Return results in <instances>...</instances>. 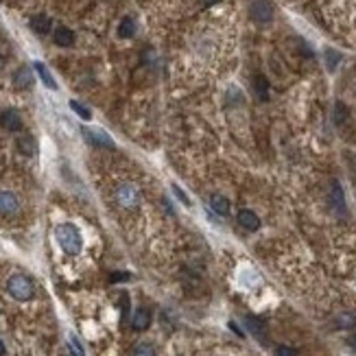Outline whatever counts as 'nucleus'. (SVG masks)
I'll list each match as a JSON object with an SVG mask.
<instances>
[{
    "instance_id": "1",
    "label": "nucleus",
    "mask_w": 356,
    "mask_h": 356,
    "mask_svg": "<svg viewBox=\"0 0 356 356\" xmlns=\"http://www.w3.org/2000/svg\"><path fill=\"white\" fill-rule=\"evenodd\" d=\"M55 238H57L59 247L64 249V254H68V256H79L81 249H83L81 232L72 225V223H62V225H57V229H55Z\"/></svg>"
},
{
    "instance_id": "2",
    "label": "nucleus",
    "mask_w": 356,
    "mask_h": 356,
    "mask_svg": "<svg viewBox=\"0 0 356 356\" xmlns=\"http://www.w3.org/2000/svg\"><path fill=\"white\" fill-rule=\"evenodd\" d=\"M7 291H9L11 297L18 299V302H29L33 295H35V286H33L31 278L22 276V273H15V276L9 278Z\"/></svg>"
},
{
    "instance_id": "3",
    "label": "nucleus",
    "mask_w": 356,
    "mask_h": 356,
    "mask_svg": "<svg viewBox=\"0 0 356 356\" xmlns=\"http://www.w3.org/2000/svg\"><path fill=\"white\" fill-rule=\"evenodd\" d=\"M116 199L123 208H136L140 204V193L134 184H120L116 190Z\"/></svg>"
},
{
    "instance_id": "4",
    "label": "nucleus",
    "mask_w": 356,
    "mask_h": 356,
    "mask_svg": "<svg viewBox=\"0 0 356 356\" xmlns=\"http://www.w3.org/2000/svg\"><path fill=\"white\" fill-rule=\"evenodd\" d=\"M83 134V138L90 142V144L94 146H105V149H114V140L109 138L103 129H83L81 131Z\"/></svg>"
},
{
    "instance_id": "5",
    "label": "nucleus",
    "mask_w": 356,
    "mask_h": 356,
    "mask_svg": "<svg viewBox=\"0 0 356 356\" xmlns=\"http://www.w3.org/2000/svg\"><path fill=\"white\" fill-rule=\"evenodd\" d=\"M18 210H20L18 197H15L13 193H9V190H2V193H0V214L11 216V214H15Z\"/></svg>"
},
{
    "instance_id": "6",
    "label": "nucleus",
    "mask_w": 356,
    "mask_h": 356,
    "mask_svg": "<svg viewBox=\"0 0 356 356\" xmlns=\"http://www.w3.org/2000/svg\"><path fill=\"white\" fill-rule=\"evenodd\" d=\"M251 18L258 22V24H267V22H271V18H273V11L265 0H256V2H251Z\"/></svg>"
},
{
    "instance_id": "7",
    "label": "nucleus",
    "mask_w": 356,
    "mask_h": 356,
    "mask_svg": "<svg viewBox=\"0 0 356 356\" xmlns=\"http://www.w3.org/2000/svg\"><path fill=\"white\" fill-rule=\"evenodd\" d=\"M0 125H2L7 131H22V118L15 109H4L2 116H0Z\"/></svg>"
},
{
    "instance_id": "8",
    "label": "nucleus",
    "mask_w": 356,
    "mask_h": 356,
    "mask_svg": "<svg viewBox=\"0 0 356 356\" xmlns=\"http://www.w3.org/2000/svg\"><path fill=\"white\" fill-rule=\"evenodd\" d=\"M238 223L243 225L245 229H249V232H256V229L260 227V218H258V214L256 212H251V210H247V208H243V210H238Z\"/></svg>"
},
{
    "instance_id": "9",
    "label": "nucleus",
    "mask_w": 356,
    "mask_h": 356,
    "mask_svg": "<svg viewBox=\"0 0 356 356\" xmlns=\"http://www.w3.org/2000/svg\"><path fill=\"white\" fill-rule=\"evenodd\" d=\"M330 201L339 214H346V197H343V188L339 186V182L330 184Z\"/></svg>"
},
{
    "instance_id": "10",
    "label": "nucleus",
    "mask_w": 356,
    "mask_h": 356,
    "mask_svg": "<svg viewBox=\"0 0 356 356\" xmlns=\"http://www.w3.org/2000/svg\"><path fill=\"white\" fill-rule=\"evenodd\" d=\"M131 326H134V330H146V328L151 326V310L144 308V306H140L138 310L134 313V319H131Z\"/></svg>"
},
{
    "instance_id": "11",
    "label": "nucleus",
    "mask_w": 356,
    "mask_h": 356,
    "mask_svg": "<svg viewBox=\"0 0 356 356\" xmlns=\"http://www.w3.org/2000/svg\"><path fill=\"white\" fill-rule=\"evenodd\" d=\"M53 37H55V44H57V46H64V48H68L74 44V33L70 31L68 26H57L53 33Z\"/></svg>"
},
{
    "instance_id": "12",
    "label": "nucleus",
    "mask_w": 356,
    "mask_h": 356,
    "mask_svg": "<svg viewBox=\"0 0 356 356\" xmlns=\"http://www.w3.org/2000/svg\"><path fill=\"white\" fill-rule=\"evenodd\" d=\"M18 149H20V153L22 155H35L37 153V142H35V138L33 136H29V134H22L20 138H18Z\"/></svg>"
},
{
    "instance_id": "13",
    "label": "nucleus",
    "mask_w": 356,
    "mask_h": 356,
    "mask_svg": "<svg viewBox=\"0 0 356 356\" xmlns=\"http://www.w3.org/2000/svg\"><path fill=\"white\" fill-rule=\"evenodd\" d=\"M13 85L20 87V90H24V87H31V85H33V74H31V70L26 68V66H22V68L15 70V74H13Z\"/></svg>"
},
{
    "instance_id": "14",
    "label": "nucleus",
    "mask_w": 356,
    "mask_h": 356,
    "mask_svg": "<svg viewBox=\"0 0 356 356\" xmlns=\"http://www.w3.org/2000/svg\"><path fill=\"white\" fill-rule=\"evenodd\" d=\"M51 26H53L51 18H48V15H44V13L33 15V18H31V29L35 31V33H40V35H46V33L51 31Z\"/></svg>"
},
{
    "instance_id": "15",
    "label": "nucleus",
    "mask_w": 356,
    "mask_h": 356,
    "mask_svg": "<svg viewBox=\"0 0 356 356\" xmlns=\"http://www.w3.org/2000/svg\"><path fill=\"white\" fill-rule=\"evenodd\" d=\"M33 68H35V72L40 74V79H42V83L46 85V87H51V90H57V81L53 79V74H51V70L46 68L42 62H35L33 64Z\"/></svg>"
},
{
    "instance_id": "16",
    "label": "nucleus",
    "mask_w": 356,
    "mask_h": 356,
    "mask_svg": "<svg viewBox=\"0 0 356 356\" xmlns=\"http://www.w3.org/2000/svg\"><path fill=\"white\" fill-rule=\"evenodd\" d=\"M245 324H247V328H249V332L254 337H258L260 341H265V324H262V319H258V317H251V315H247L245 317Z\"/></svg>"
},
{
    "instance_id": "17",
    "label": "nucleus",
    "mask_w": 356,
    "mask_h": 356,
    "mask_svg": "<svg viewBox=\"0 0 356 356\" xmlns=\"http://www.w3.org/2000/svg\"><path fill=\"white\" fill-rule=\"evenodd\" d=\"M210 206H212V210H214L216 214H221V216H227L229 214V201L225 199V197L212 195L210 197Z\"/></svg>"
},
{
    "instance_id": "18",
    "label": "nucleus",
    "mask_w": 356,
    "mask_h": 356,
    "mask_svg": "<svg viewBox=\"0 0 356 356\" xmlns=\"http://www.w3.org/2000/svg\"><path fill=\"white\" fill-rule=\"evenodd\" d=\"M254 92L260 96V101H267V98H269V83H267V79L262 74H258L254 79Z\"/></svg>"
},
{
    "instance_id": "19",
    "label": "nucleus",
    "mask_w": 356,
    "mask_h": 356,
    "mask_svg": "<svg viewBox=\"0 0 356 356\" xmlns=\"http://www.w3.org/2000/svg\"><path fill=\"white\" fill-rule=\"evenodd\" d=\"M134 33H136V22L131 18H123V22L118 24V35L123 40H129V37H134Z\"/></svg>"
},
{
    "instance_id": "20",
    "label": "nucleus",
    "mask_w": 356,
    "mask_h": 356,
    "mask_svg": "<svg viewBox=\"0 0 356 356\" xmlns=\"http://www.w3.org/2000/svg\"><path fill=\"white\" fill-rule=\"evenodd\" d=\"M326 64H328V70H337L339 62H341V53L332 51V48H326Z\"/></svg>"
},
{
    "instance_id": "21",
    "label": "nucleus",
    "mask_w": 356,
    "mask_h": 356,
    "mask_svg": "<svg viewBox=\"0 0 356 356\" xmlns=\"http://www.w3.org/2000/svg\"><path fill=\"white\" fill-rule=\"evenodd\" d=\"M70 109H72L76 116H81L83 120H90V118H92V112H90V109H87L85 105H81L79 101H70Z\"/></svg>"
},
{
    "instance_id": "22",
    "label": "nucleus",
    "mask_w": 356,
    "mask_h": 356,
    "mask_svg": "<svg viewBox=\"0 0 356 356\" xmlns=\"http://www.w3.org/2000/svg\"><path fill=\"white\" fill-rule=\"evenodd\" d=\"M68 348H70V354H72V356H85L83 346H81L79 339H76L74 335H70V339H68Z\"/></svg>"
},
{
    "instance_id": "23",
    "label": "nucleus",
    "mask_w": 356,
    "mask_h": 356,
    "mask_svg": "<svg viewBox=\"0 0 356 356\" xmlns=\"http://www.w3.org/2000/svg\"><path fill=\"white\" fill-rule=\"evenodd\" d=\"M131 356H155V350H153L151 343H138Z\"/></svg>"
},
{
    "instance_id": "24",
    "label": "nucleus",
    "mask_w": 356,
    "mask_h": 356,
    "mask_svg": "<svg viewBox=\"0 0 356 356\" xmlns=\"http://www.w3.org/2000/svg\"><path fill=\"white\" fill-rule=\"evenodd\" d=\"M348 107L343 105V103H337L335 105V120H337V125H343L346 123V118H348Z\"/></svg>"
},
{
    "instance_id": "25",
    "label": "nucleus",
    "mask_w": 356,
    "mask_h": 356,
    "mask_svg": "<svg viewBox=\"0 0 356 356\" xmlns=\"http://www.w3.org/2000/svg\"><path fill=\"white\" fill-rule=\"evenodd\" d=\"M339 326H341V328H354L356 326V317L343 313L341 317H339Z\"/></svg>"
},
{
    "instance_id": "26",
    "label": "nucleus",
    "mask_w": 356,
    "mask_h": 356,
    "mask_svg": "<svg viewBox=\"0 0 356 356\" xmlns=\"http://www.w3.org/2000/svg\"><path fill=\"white\" fill-rule=\"evenodd\" d=\"M127 280H131V273L127 271H116L109 276V282H127Z\"/></svg>"
},
{
    "instance_id": "27",
    "label": "nucleus",
    "mask_w": 356,
    "mask_h": 356,
    "mask_svg": "<svg viewBox=\"0 0 356 356\" xmlns=\"http://www.w3.org/2000/svg\"><path fill=\"white\" fill-rule=\"evenodd\" d=\"M171 188H173V193H175V197H177V199H179V201H182V204H186V206H190V199H188V195H186V193H184V190H182V188H179V186H177V184H173V186H171Z\"/></svg>"
},
{
    "instance_id": "28",
    "label": "nucleus",
    "mask_w": 356,
    "mask_h": 356,
    "mask_svg": "<svg viewBox=\"0 0 356 356\" xmlns=\"http://www.w3.org/2000/svg\"><path fill=\"white\" fill-rule=\"evenodd\" d=\"M276 354L278 356H297V352H295L293 348H288V346H278L276 348Z\"/></svg>"
},
{
    "instance_id": "29",
    "label": "nucleus",
    "mask_w": 356,
    "mask_h": 356,
    "mask_svg": "<svg viewBox=\"0 0 356 356\" xmlns=\"http://www.w3.org/2000/svg\"><path fill=\"white\" fill-rule=\"evenodd\" d=\"M229 328H232V330H234V332H236V335H238V337H243V332H240V328H238L236 324H234V321H232V324H229Z\"/></svg>"
},
{
    "instance_id": "30",
    "label": "nucleus",
    "mask_w": 356,
    "mask_h": 356,
    "mask_svg": "<svg viewBox=\"0 0 356 356\" xmlns=\"http://www.w3.org/2000/svg\"><path fill=\"white\" fill-rule=\"evenodd\" d=\"M348 343H350V348H352V350H356V335L350 337V339H348Z\"/></svg>"
},
{
    "instance_id": "31",
    "label": "nucleus",
    "mask_w": 356,
    "mask_h": 356,
    "mask_svg": "<svg viewBox=\"0 0 356 356\" xmlns=\"http://www.w3.org/2000/svg\"><path fill=\"white\" fill-rule=\"evenodd\" d=\"M2 354H4V343L0 341V356H2Z\"/></svg>"
},
{
    "instance_id": "32",
    "label": "nucleus",
    "mask_w": 356,
    "mask_h": 356,
    "mask_svg": "<svg viewBox=\"0 0 356 356\" xmlns=\"http://www.w3.org/2000/svg\"><path fill=\"white\" fill-rule=\"evenodd\" d=\"M2 66H4V57H0V70H2Z\"/></svg>"
}]
</instances>
